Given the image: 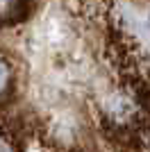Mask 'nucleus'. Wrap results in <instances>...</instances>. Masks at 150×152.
<instances>
[]
</instances>
